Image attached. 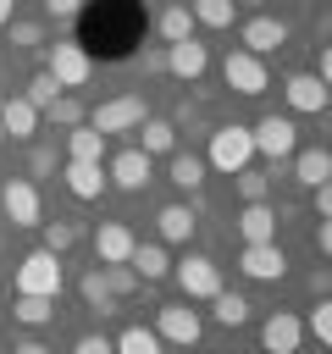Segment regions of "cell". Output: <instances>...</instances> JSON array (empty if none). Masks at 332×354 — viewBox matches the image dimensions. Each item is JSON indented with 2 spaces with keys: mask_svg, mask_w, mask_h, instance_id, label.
<instances>
[{
  "mask_svg": "<svg viewBox=\"0 0 332 354\" xmlns=\"http://www.w3.org/2000/svg\"><path fill=\"white\" fill-rule=\"evenodd\" d=\"M11 6H17V0H0V28L11 22Z\"/></svg>",
  "mask_w": 332,
  "mask_h": 354,
  "instance_id": "f6af8a7d",
  "label": "cell"
},
{
  "mask_svg": "<svg viewBox=\"0 0 332 354\" xmlns=\"http://www.w3.org/2000/svg\"><path fill=\"white\" fill-rule=\"evenodd\" d=\"M133 227L127 221H100L94 227V260L100 266H127V254H133Z\"/></svg>",
  "mask_w": 332,
  "mask_h": 354,
  "instance_id": "4fadbf2b",
  "label": "cell"
},
{
  "mask_svg": "<svg viewBox=\"0 0 332 354\" xmlns=\"http://www.w3.org/2000/svg\"><path fill=\"white\" fill-rule=\"evenodd\" d=\"M155 332H160V343H172V348H194L199 332H205V321H199V310H188V304H160V310H155Z\"/></svg>",
  "mask_w": 332,
  "mask_h": 354,
  "instance_id": "9c48e42d",
  "label": "cell"
},
{
  "mask_svg": "<svg viewBox=\"0 0 332 354\" xmlns=\"http://www.w3.org/2000/svg\"><path fill=\"white\" fill-rule=\"evenodd\" d=\"M293 177H299L304 188H321V183L332 177V149H321V144H299V149H293Z\"/></svg>",
  "mask_w": 332,
  "mask_h": 354,
  "instance_id": "ffe728a7",
  "label": "cell"
},
{
  "mask_svg": "<svg viewBox=\"0 0 332 354\" xmlns=\"http://www.w3.org/2000/svg\"><path fill=\"white\" fill-rule=\"evenodd\" d=\"M116 354H166V343H160L155 326H127V332L116 337Z\"/></svg>",
  "mask_w": 332,
  "mask_h": 354,
  "instance_id": "4dcf8cb0",
  "label": "cell"
},
{
  "mask_svg": "<svg viewBox=\"0 0 332 354\" xmlns=\"http://www.w3.org/2000/svg\"><path fill=\"white\" fill-rule=\"evenodd\" d=\"M0 210H6L11 227H44V199H39V188L28 177H6L0 183Z\"/></svg>",
  "mask_w": 332,
  "mask_h": 354,
  "instance_id": "5b68a950",
  "label": "cell"
},
{
  "mask_svg": "<svg viewBox=\"0 0 332 354\" xmlns=\"http://www.w3.org/2000/svg\"><path fill=\"white\" fill-rule=\"evenodd\" d=\"M232 177H238L243 205H255V199H266V194H271V177H266V171H249V166H243V171H232Z\"/></svg>",
  "mask_w": 332,
  "mask_h": 354,
  "instance_id": "836d02e7",
  "label": "cell"
},
{
  "mask_svg": "<svg viewBox=\"0 0 332 354\" xmlns=\"http://www.w3.org/2000/svg\"><path fill=\"white\" fill-rule=\"evenodd\" d=\"M61 282H66V271H61V254H50V249H33V254H22V260H17V293L55 299V293H61Z\"/></svg>",
  "mask_w": 332,
  "mask_h": 354,
  "instance_id": "7a4b0ae2",
  "label": "cell"
},
{
  "mask_svg": "<svg viewBox=\"0 0 332 354\" xmlns=\"http://www.w3.org/2000/svg\"><path fill=\"white\" fill-rule=\"evenodd\" d=\"M188 11H194V28H210V33H221V28H232V17H238V0H194Z\"/></svg>",
  "mask_w": 332,
  "mask_h": 354,
  "instance_id": "484cf974",
  "label": "cell"
},
{
  "mask_svg": "<svg viewBox=\"0 0 332 354\" xmlns=\"http://www.w3.org/2000/svg\"><path fill=\"white\" fill-rule=\"evenodd\" d=\"M155 232H160V243H188L199 232V216L188 205H160L155 210Z\"/></svg>",
  "mask_w": 332,
  "mask_h": 354,
  "instance_id": "7402d4cb",
  "label": "cell"
},
{
  "mask_svg": "<svg viewBox=\"0 0 332 354\" xmlns=\"http://www.w3.org/2000/svg\"><path fill=\"white\" fill-rule=\"evenodd\" d=\"M50 116H55L61 127H77V122H83V111H77V100H55V105H50Z\"/></svg>",
  "mask_w": 332,
  "mask_h": 354,
  "instance_id": "f35d334b",
  "label": "cell"
},
{
  "mask_svg": "<svg viewBox=\"0 0 332 354\" xmlns=\"http://www.w3.org/2000/svg\"><path fill=\"white\" fill-rule=\"evenodd\" d=\"M39 6H44V17H55V22H66V17L83 11V0H39Z\"/></svg>",
  "mask_w": 332,
  "mask_h": 354,
  "instance_id": "60d3db41",
  "label": "cell"
},
{
  "mask_svg": "<svg viewBox=\"0 0 332 354\" xmlns=\"http://www.w3.org/2000/svg\"><path fill=\"white\" fill-rule=\"evenodd\" d=\"M72 354H116V343H111L105 332H83V337L72 343Z\"/></svg>",
  "mask_w": 332,
  "mask_h": 354,
  "instance_id": "8d00e7d4",
  "label": "cell"
},
{
  "mask_svg": "<svg viewBox=\"0 0 332 354\" xmlns=\"http://www.w3.org/2000/svg\"><path fill=\"white\" fill-rule=\"evenodd\" d=\"M6 28H11V39H17V44H22V50H28V44H39V39H44V28H39V22H6Z\"/></svg>",
  "mask_w": 332,
  "mask_h": 354,
  "instance_id": "74e56055",
  "label": "cell"
},
{
  "mask_svg": "<svg viewBox=\"0 0 332 354\" xmlns=\"http://www.w3.org/2000/svg\"><path fill=\"white\" fill-rule=\"evenodd\" d=\"M249 155H255V133H249V127H238V122H227V127H216V133H210L205 166H216V171H243V166H249Z\"/></svg>",
  "mask_w": 332,
  "mask_h": 354,
  "instance_id": "277c9868",
  "label": "cell"
},
{
  "mask_svg": "<svg viewBox=\"0 0 332 354\" xmlns=\"http://www.w3.org/2000/svg\"><path fill=\"white\" fill-rule=\"evenodd\" d=\"M299 343H304V321L293 310H271L260 321V348L266 354H299Z\"/></svg>",
  "mask_w": 332,
  "mask_h": 354,
  "instance_id": "8fae6325",
  "label": "cell"
},
{
  "mask_svg": "<svg viewBox=\"0 0 332 354\" xmlns=\"http://www.w3.org/2000/svg\"><path fill=\"white\" fill-rule=\"evenodd\" d=\"M28 100H33V105H39V111H50V105H55V100H61V83H55V77H50V72H39V77H33V83H28Z\"/></svg>",
  "mask_w": 332,
  "mask_h": 354,
  "instance_id": "e575fe53",
  "label": "cell"
},
{
  "mask_svg": "<svg viewBox=\"0 0 332 354\" xmlns=\"http://www.w3.org/2000/svg\"><path fill=\"white\" fill-rule=\"evenodd\" d=\"M144 116H149L144 94H116V100H100V105L89 111V127L111 138V133H138V127H144Z\"/></svg>",
  "mask_w": 332,
  "mask_h": 354,
  "instance_id": "3957f363",
  "label": "cell"
},
{
  "mask_svg": "<svg viewBox=\"0 0 332 354\" xmlns=\"http://www.w3.org/2000/svg\"><path fill=\"white\" fill-rule=\"evenodd\" d=\"M144 39V11L138 0H89L77 11V44L100 61H127Z\"/></svg>",
  "mask_w": 332,
  "mask_h": 354,
  "instance_id": "6da1fadb",
  "label": "cell"
},
{
  "mask_svg": "<svg viewBox=\"0 0 332 354\" xmlns=\"http://www.w3.org/2000/svg\"><path fill=\"white\" fill-rule=\"evenodd\" d=\"M66 160H105V133H94L89 122H77L66 133Z\"/></svg>",
  "mask_w": 332,
  "mask_h": 354,
  "instance_id": "d4e9b609",
  "label": "cell"
},
{
  "mask_svg": "<svg viewBox=\"0 0 332 354\" xmlns=\"http://www.w3.org/2000/svg\"><path fill=\"white\" fill-rule=\"evenodd\" d=\"M11 315H17L28 332H33V326H50V321H55V299H33V293H17Z\"/></svg>",
  "mask_w": 332,
  "mask_h": 354,
  "instance_id": "f546056e",
  "label": "cell"
},
{
  "mask_svg": "<svg viewBox=\"0 0 332 354\" xmlns=\"http://www.w3.org/2000/svg\"><path fill=\"white\" fill-rule=\"evenodd\" d=\"M238 271H243L249 282H277V277L288 271V254H282L277 243H243V254H238Z\"/></svg>",
  "mask_w": 332,
  "mask_h": 354,
  "instance_id": "5bb4252c",
  "label": "cell"
},
{
  "mask_svg": "<svg viewBox=\"0 0 332 354\" xmlns=\"http://www.w3.org/2000/svg\"><path fill=\"white\" fill-rule=\"evenodd\" d=\"M166 66H172V77H183V83H199V77H205V66H210V50H205L199 39L166 44Z\"/></svg>",
  "mask_w": 332,
  "mask_h": 354,
  "instance_id": "e0dca14e",
  "label": "cell"
},
{
  "mask_svg": "<svg viewBox=\"0 0 332 354\" xmlns=\"http://www.w3.org/2000/svg\"><path fill=\"white\" fill-rule=\"evenodd\" d=\"M210 304H216L210 315H216L221 326H243V321H249V299H243V293H216Z\"/></svg>",
  "mask_w": 332,
  "mask_h": 354,
  "instance_id": "1f68e13d",
  "label": "cell"
},
{
  "mask_svg": "<svg viewBox=\"0 0 332 354\" xmlns=\"http://www.w3.org/2000/svg\"><path fill=\"white\" fill-rule=\"evenodd\" d=\"M61 183H66V194L72 199H100L105 194V166L100 160H66V171H61Z\"/></svg>",
  "mask_w": 332,
  "mask_h": 354,
  "instance_id": "ac0fdd59",
  "label": "cell"
},
{
  "mask_svg": "<svg viewBox=\"0 0 332 354\" xmlns=\"http://www.w3.org/2000/svg\"><path fill=\"white\" fill-rule=\"evenodd\" d=\"M77 293H83V304L89 310H111L116 304V293H111V282H105V266H94V271H83V282H77Z\"/></svg>",
  "mask_w": 332,
  "mask_h": 354,
  "instance_id": "f1b7e54d",
  "label": "cell"
},
{
  "mask_svg": "<svg viewBox=\"0 0 332 354\" xmlns=\"http://www.w3.org/2000/svg\"><path fill=\"white\" fill-rule=\"evenodd\" d=\"M255 133V155H266V160H288L293 149H299V127H293V116H266L260 127H249Z\"/></svg>",
  "mask_w": 332,
  "mask_h": 354,
  "instance_id": "30bf717a",
  "label": "cell"
},
{
  "mask_svg": "<svg viewBox=\"0 0 332 354\" xmlns=\"http://www.w3.org/2000/svg\"><path fill=\"white\" fill-rule=\"evenodd\" d=\"M11 354H55V348H44L39 337H17V343H11Z\"/></svg>",
  "mask_w": 332,
  "mask_h": 354,
  "instance_id": "7bdbcfd3",
  "label": "cell"
},
{
  "mask_svg": "<svg viewBox=\"0 0 332 354\" xmlns=\"http://www.w3.org/2000/svg\"><path fill=\"white\" fill-rule=\"evenodd\" d=\"M0 138H6V133H0Z\"/></svg>",
  "mask_w": 332,
  "mask_h": 354,
  "instance_id": "bcb514c9",
  "label": "cell"
},
{
  "mask_svg": "<svg viewBox=\"0 0 332 354\" xmlns=\"http://www.w3.org/2000/svg\"><path fill=\"white\" fill-rule=\"evenodd\" d=\"M221 77H227V88H232V94H243V100H255V94H266V88H271L266 61H260V55H249V50H227Z\"/></svg>",
  "mask_w": 332,
  "mask_h": 354,
  "instance_id": "8992f818",
  "label": "cell"
},
{
  "mask_svg": "<svg viewBox=\"0 0 332 354\" xmlns=\"http://www.w3.org/2000/svg\"><path fill=\"white\" fill-rule=\"evenodd\" d=\"M238 232H243V243H277V210L266 199L243 205L238 210Z\"/></svg>",
  "mask_w": 332,
  "mask_h": 354,
  "instance_id": "44dd1931",
  "label": "cell"
},
{
  "mask_svg": "<svg viewBox=\"0 0 332 354\" xmlns=\"http://www.w3.org/2000/svg\"><path fill=\"white\" fill-rule=\"evenodd\" d=\"M282 94H288V105H293V111H304V116H321V111H326V100H332V88H326L315 72H293V77L282 83Z\"/></svg>",
  "mask_w": 332,
  "mask_h": 354,
  "instance_id": "2e32d148",
  "label": "cell"
},
{
  "mask_svg": "<svg viewBox=\"0 0 332 354\" xmlns=\"http://www.w3.org/2000/svg\"><path fill=\"white\" fill-rule=\"evenodd\" d=\"M0 133L33 138V133H39V105H33L28 94H6V100H0Z\"/></svg>",
  "mask_w": 332,
  "mask_h": 354,
  "instance_id": "d6986e66",
  "label": "cell"
},
{
  "mask_svg": "<svg viewBox=\"0 0 332 354\" xmlns=\"http://www.w3.org/2000/svg\"><path fill=\"white\" fill-rule=\"evenodd\" d=\"M315 77L332 88V39H326V44H321V55H315Z\"/></svg>",
  "mask_w": 332,
  "mask_h": 354,
  "instance_id": "b9f144b4",
  "label": "cell"
},
{
  "mask_svg": "<svg viewBox=\"0 0 332 354\" xmlns=\"http://www.w3.org/2000/svg\"><path fill=\"white\" fill-rule=\"evenodd\" d=\"M315 249L332 260V221H321V227H315Z\"/></svg>",
  "mask_w": 332,
  "mask_h": 354,
  "instance_id": "ee69618b",
  "label": "cell"
},
{
  "mask_svg": "<svg viewBox=\"0 0 332 354\" xmlns=\"http://www.w3.org/2000/svg\"><path fill=\"white\" fill-rule=\"evenodd\" d=\"M310 205H315V216H321V221H332V177H326L321 188H310Z\"/></svg>",
  "mask_w": 332,
  "mask_h": 354,
  "instance_id": "ab89813d",
  "label": "cell"
},
{
  "mask_svg": "<svg viewBox=\"0 0 332 354\" xmlns=\"http://www.w3.org/2000/svg\"><path fill=\"white\" fill-rule=\"evenodd\" d=\"M72 238H77V232H72L66 221H44V249H50V254H61V249H72Z\"/></svg>",
  "mask_w": 332,
  "mask_h": 354,
  "instance_id": "d590c367",
  "label": "cell"
},
{
  "mask_svg": "<svg viewBox=\"0 0 332 354\" xmlns=\"http://www.w3.org/2000/svg\"><path fill=\"white\" fill-rule=\"evenodd\" d=\"M304 332L321 343V348H332V299H321L315 310H310V321H304Z\"/></svg>",
  "mask_w": 332,
  "mask_h": 354,
  "instance_id": "d6a6232c",
  "label": "cell"
},
{
  "mask_svg": "<svg viewBox=\"0 0 332 354\" xmlns=\"http://www.w3.org/2000/svg\"><path fill=\"white\" fill-rule=\"evenodd\" d=\"M138 149H144V155H177V127L160 122V116H144V127H138Z\"/></svg>",
  "mask_w": 332,
  "mask_h": 354,
  "instance_id": "cb8c5ba5",
  "label": "cell"
},
{
  "mask_svg": "<svg viewBox=\"0 0 332 354\" xmlns=\"http://www.w3.org/2000/svg\"><path fill=\"white\" fill-rule=\"evenodd\" d=\"M155 33H160L166 44H183V39H194V11H188V6H166V11L155 17Z\"/></svg>",
  "mask_w": 332,
  "mask_h": 354,
  "instance_id": "4316f807",
  "label": "cell"
},
{
  "mask_svg": "<svg viewBox=\"0 0 332 354\" xmlns=\"http://www.w3.org/2000/svg\"><path fill=\"white\" fill-rule=\"evenodd\" d=\"M44 72H50L61 88H83V83L94 77V55H89L83 44H50V61H44Z\"/></svg>",
  "mask_w": 332,
  "mask_h": 354,
  "instance_id": "ba28073f",
  "label": "cell"
},
{
  "mask_svg": "<svg viewBox=\"0 0 332 354\" xmlns=\"http://www.w3.org/2000/svg\"><path fill=\"white\" fill-rule=\"evenodd\" d=\"M105 183H111V188H122V194L149 188V155H144V149H122V155H111Z\"/></svg>",
  "mask_w": 332,
  "mask_h": 354,
  "instance_id": "7c38bea8",
  "label": "cell"
},
{
  "mask_svg": "<svg viewBox=\"0 0 332 354\" xmlns=\"http://www.w3.org/2000/svg\"><path fill=\"white\" fill-rule=\"evenodd\" d=\"M127 271H133L138 282H160V277H172L166 243H133V254H127Z\"/></svg>",
  "mask_w": 332,
  "mask_h": 354,
  "instance_id": "603a6c76",
  "label": "cell"
},
{
  "mask_svg": "<svg viewBox=\"0 0 332 354\" xmlns=\"http://www.w3.org/2000/svg\"><path fill=\"white\" fill-rule=\"evenodd\" d=\"M238 44H243L249 55H271V50L288 44V22H277V17H249V22L238 28Z\"/></svg>",
  "mask_w": 332,
  "mask_h": 354,
  "instance_id": "9a60e30c",
  "label": "cell"
},
{
  "mask_svg": "<svg viewBox=\"0 0 332 354\" xmlns=\"http://www.w3.org/2000/svg\"><path fill=\"white\" fill-rule=\"evenodd\" d=\"M166 177H172L183 194H199V188H205V155H172Z\"/></svg>",
  "mask_w": 332,
  "mask_h": 354,
  "instance_id": "83f0119b",
  "label": "cell"
},
{
  "mask_svg": "<svg viewBox=\"0 0 332 354\" xmlns=\"http://www.w3.org/2000/svg\"><path fill=\"white\" fill-rule=\"evenodd\" d=\"M172 277H177V288H183L188 299H216V293H221V266H216L210 254H183V260L172 266Z\"/></svg>",
  "mask_w": 332,
  "mask_h": 354,
  "instance_id": "52a82bcc",
  "label": "cell"
}]
</instances>
